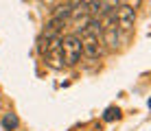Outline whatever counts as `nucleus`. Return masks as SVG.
Here are the masks:
<instances>
[{"instance_id":"9","label":"nucleus","mask_w":151,"mask_h":131,"mask_svg":"<svg viewBox=\"0 0 151 131\" xmlns=\"http://www.w3.org/2000/svg\"><path fill=\"white\" fill-rule=\"evenodd\" d=\"M121 4H127L129 9H140L142 0H121Z\"/></svg>"},{"instance_id":"6","label":"nucleus","mask_w":151,"mask_h":131,"mask_svg":"<svg viewBox=\"0 0 151 131\" xmlns=\"http://www.w3.org/2000/svg\"><path fill=\"white\" fill-rule=\"evenodd\" d=\"M70 9H72V4H59V7H55V11H53V18L55 20H61V22H66V20L70 18Z\"/></svg>"},{"instance_id":"7","label":"nucleus","mask_w":151,"mask_h":131,"mask_svg":"<svg viewBox=\"0 0 151 131\" xmlns=\"http://www.w3.org/2000/svg\"><path fill=\"white\" fill-rule=\"evenodd\" d=\"M18 116L15 114H4V118H2V127H4V131H15L18 129Z\"/></svg>"},{"instance_id":"8","label":"nucleus","mask_w":151,"mask_h":131,"mask_svg":"<svg viewBox=\"0 0 151 131\" xmlns=\"http://www.w3.org/2000/svg\"><path fill=\"white\" fill-rule=\"evenodd\" d=\"M118 118H121V109H118V107H107V109H105V116H103V120L112 122V120H118Z\"/></svg>"},{"instance_id":"4","label":"nucleus","mask_w":151,"mask_h":131,"mask_svg":"<svg viewBox=\"0 0 151 131\" xmlns=\"http://www.w3.org/2000/svg\"><path fill=\"white\" fill-rule=\"evenodd\" d=\"M44 52V59L46 64H48L50 68H64V57H61V46H57V48H44L42 50Z\"/></svg>"},{"instance_id":"2","label":"nucleus","mask_w":151,"mask_h":131,"mask_svg":"<svg viewBox=\"0 0 151 131\" xmlns=\"http://www.w3.org/2000/svg\"><path fill=\"white\" fill-rule=\"evenodd\" d=\"M103 55V42L99 35H81V57L88 59H99Z\"/></svg>"},{"instance_id":"1","label":"nucleus","mask_w":151,"mask_h":131,"mask_svg":"<svg viewBox=\"0 0 151 131\" xmlns=\"http://www.w3.org/2000/svg\"><path fill=\"white\" fill-rule=\"evenodd\" d=\"M61 57H64V66H77L81 61V37L79 35H61Z\"/></svg>"},{"instance_id":"10","label":"nucleus","mask_w":151,"mask_h":131,"mask_svg":"<svg viewBox=\"0 0 151 131\" xmlns=\"http://www.w3.org/2000/svg\"><path fill=\"white\" fill-rule=\"evenodd\" d=\"M68 4H79V2H86V0H66Z\"/></svg>"},{"instance_id":"5","label":"nucleus","mask_w":151,"mask_h":131,"mask_svg":"<svg viewBox=\"0 0 151 131\" xmlns=\"http://www.w3.org/2000/svg\"><path fill=\"white\" fill-rule=\"evenodd\" d=\"M66 26V22H61V20H50L48 24H46V29H44V33H42V37H40V44L42 42H46V39H50V37H57V35H61V29Z\"/></svg>"},{"instance_id":"3","label":"nucleus","mask_w":151,"mask_h":131,"mask_svg":"<svg viewBox=\"0 0 151 131\" xmlns=\"http://www.w3.org/2000/svg\"><path fill=\"white\" fill-rule=\"evenodd\" d=\"M114 15H116L118 29H123V31H132L134 24H136V9H129L127 4H118Z\"/></svg>"}]
</instances>
